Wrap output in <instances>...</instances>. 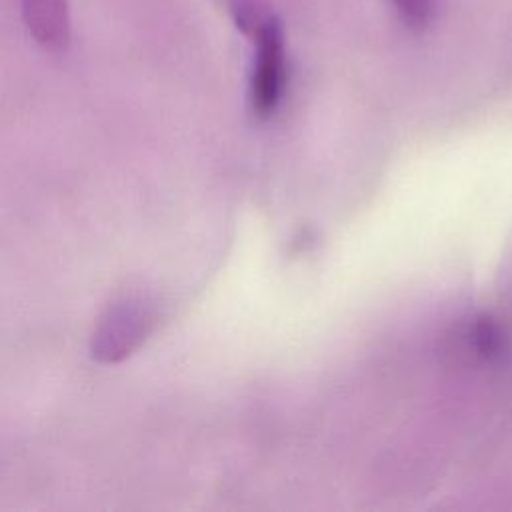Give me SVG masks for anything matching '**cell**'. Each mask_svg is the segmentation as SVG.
Returning a JSON list of instances; mask_svg holds the SVG:
<instances>
[{
  "label": "cell",
  "mask_w": 512,
  "mask_h": 512,
  "mask_svg": "<svg viewBox=\"0 0 512 512\" xmlns=\"http://www.w3.org/2000/svg\"><path fill=\"white\" fill-rule=\"evenodd\" d=\"M154 324L156 310L142 296H128L112 304L92 334V358L104 364L124 360L148 338Z\"/></svg>",
  "instance_id": "1"
},
{
  "label": "cell",
  "mask_w": 512,
  "mask_h": 512,
  "mask_svg": "<svg viewBox=\"0 0 512 512\" xmlns=\"http://www.w3.org/2000/svg\"><path fill=\"white\" fill-rule=\"evenodd\" d=\"M256 58L250 78V106L254 114L268 116L276 110L286 88V58L280 20L272 14L252 36Z\"/></svg>",
  "instance_id": "2"
},
{
  "label": "cell",
  "mask_w": 512,
  "mask_h": 512,
  "mask_svg": "<svg viewBox=\"0 0 512 512\" xmlns=\"http://www.w3.org/2000/svg\"><path fill=\"white\" fill-rule=\"evenodd\" d=\"M22 20L30 36L50 52H62L70 44L72 20L68 0H20Z\"/></svg>",
  "instance_id": "3"
},
{
  "label": "cell",
  "mask_w": 512,
  "mask_h": 512,
  "mask_svg": "<svg viewBox=\"0 0 512 512\" xmlns=\"http://www.w3.org/2000/svg\"><path fill=\"white\" fill-rule=\"evenodd\" d=\"M456 342L460 352L488 364L500 362L508 352V332L490 314H478L464 324L456 334Z\"/></svg>",
  "instance_id": "4"
},
{
  "label": "cell",
  "mask_w": 512,
  "mask_h": 512,
  "mask_svg": "<svg viewBox=\"0 0 512 512\" xmlns=\"http://www.w3.org/2000/svg\"><path fill=\"white\" fill-rule=\"evenodd\" d=\"M230 12L236 26L250 38L272 16L270 8H266L262 0H232Z\"/></svg>",
  "instance_id": "5"
},
{
  "label": "cell",
  "mask_w": 512,
  "mask_h": 512,
  "mask_svg": "<svg viewBox=\"0 0 512 512\" xmlns=\"http://www.w3.org/2000/svg\"><path fill=\"white\" fill-rule=\"evenodd\" d=\"M402 22L412 30H422L434 14V0H392Z\"/></svg>",
  "instance_id": "6"
}]
</instances>
